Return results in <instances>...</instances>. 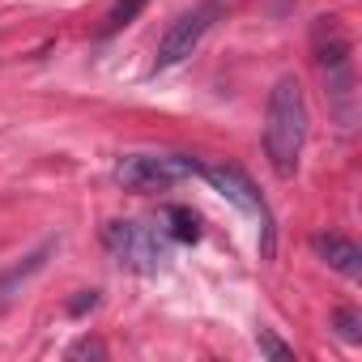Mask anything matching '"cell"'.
Segmentation results:
<instances>
[{
  "mask_svg": "<svg viewBox=\"0 0 362 362\" xmlns=\"http://www.w3.org/2000/svg\"><path fill=\"white\" fill-rule=\"evenodd\" d=\"M311 56L315 69L324 77V94H328V111L337 115V124L349 132L358 124V69H354V43L349 30L337 13H324L311 22Z\"/></svg>",
  "mask_w": 362,
  "mask_h": 362,
  "instance_id": "cell-1",
  "label": "cell"
},
{
  "mask_svg": "<svg viewBox=\"0 0 362 362\" xmlns=\"http://www.w3.org/2000/svg\"><path fill=\"white\" fill-rule=\"evenodd\" d=\"M307 128H311V111H307L303 81L298 77H277V86L269 90V111H264V158L277 170V179L298 175Z\"/></svg>",
  "mask_w": 362,
  "mask_h": 362,
  "instance_id": "cell-2",
  "label": "cell"
},
{
  "mask_svg": "<svg viewBox=\"0 0 362 362\" xmlns=\"http://www.w3.org/2000/svg\"><path fill=\"white\" fill-rule=\"evenodd\" d=\"M103 247L111 252L115 264H124L128 273H141V277H158L170 260V239L132 218H111L103 226Z\"/></svg>",
  "mask_w": 362,
  "mask_h": 362,
  "instance_id": "cell-3",
  "label": "cell"
},
{
  "mask_svg": "<svg viewBox=\"0 0 362 362\" xmlns=\"http://www.w3.org/2000/svg\"><path fill=\"white\" fill-rule=\"evenodd\" d=\"M188 175H201V162L184 158V153H124L115 162V184L124 192H136V197L170 192Z\"/></svg>",
  "mask_w": 362,
  "mask_h": 362,
  "instance_id": "cell-4",
  "label": "cell"
},
{
  "mask_svg": "<svg viewBox=\"0 0 362 362\" xmlns=\"http://www.w3.org/2000/svg\"><path fill=\"white\" fill-rule=\"evenodd\" d=\"M201 175L209 179V184H214L230 205H239L247 218L260 222V256L273 260V252H277V226H273V214H269L264 197L256 192V184H252V179H247L239 166H201Z\"/></svg>",
  "mask_w": 362,
  "mask_h": 362,
  "instance_id": "cell-5",
  "label": "cell"
},
{
  "mask_svg": "<svg viewBox=\"0 0 362 362\" xmlns=\"http://www.w3.org/2000/svg\"><path fill=\"white\" fill-rule=\"evenodd\" d=\"M214 18H218V5H201V9H188L184 18H175V22H170V30H166V35H162V43H158L153 73H166V69H175L179 60H188V56L201 47V39L209 35Z\"/></svg>",
  "mask_w": 362,
  "mask_h": 362,
  "instance_id": "cell-6",
  "label": "cell"
},
{
  "mask_svg": "<svg viewBox=\"0 0 362 362\" xmlns=\"http://www.w3.org/2000/svg\"><path fill=\"white\" fill-rule=\"evenodd\" d=\"M52 256H56V239L39 243L30 256H22L18 264H9L5 273H0V311H5V307H9V303H13V298H18V294H22V290L43 273V269H47V260H52Z\"/></svg>",
  "mask_w": 362,
  "mask_h": 362,
  "instance_id": "cell-7",
  "label": "cell"
},
{
  "mask_svg": "<svg viewBox=\"0 0 362 362\" xmlns=\"http://www.w3.org/2000/svg\"><path fill=\"white\" fill-rule=\"evenodd\" d=\"M311 247H315V256H320L328 269H337L341 277H349V281L362 277V247H358L354 239H345V235H315Z\"/></svg>",
  "mask_w": 362,
  "mask_h": 362,
  "instance_id": "cell-8",
  "label": "cell"
},
{
  "mask_svg": "<svg viewBox=\"0 0 362 362\" xmlns=\"http://www.w3.org/2000/svg\"><path fill=\"white\" fill-rule=\"evenodd\" d=\"M162 218L170 222V239H175V243H197V239H201V226H197V214H192V209H184V205H166Z\"/></svg>",
  "mask_w": 362,
  "mask_h": 362,
  "instance_id": "cell-9",
  "label": "cell"
},
{
  "mask_svg": "<svg viewBox=\"0 0 362 362\" xmlns=\"http://www.w3.org/2000/svg\"><path fill=\"white\" fill-rule=\"evenodd\" d=\"M149 5V0H115V9L107 13V26H103V35H115V30H124V26H132L136 22V13Z\"/></svg>",
  "mask_w": 362,
  "mask_h": 362,
  "instance_id": "cell-10",
  "label": "cell"
},
{
  "mask_svg": "<svg viewBox=\"0 0 362 362\" xmlns=\"http://www.w3.org/2000/svg\"><path fill=\"white\" fill-rule=\"evenodd\" d=\"M332 328H337L341 341H349V345L362 341V315H358L354 307H337V311H332Z\"/></svg>",
  "mask_w": 362,
  "mask_h": 362,
  "instance_id": "cell-11",
  "label": "cell"
},
{
  "mask_svg": "<svg viewBox=\"0 0 362 362\" xmlns=\"http://www.w3.org/2000/svg\"><path fill=\"white\" fill-rule=\"evenodd\" d=\"M256 345H260V354H269L273 362H290V358H294V349H290L286 341H277L273 328H260V332H256Z\"/></svg>",
  "mask_w": 362,
  "mask_h": 362,
  "instance_id": "cell-12",
  "label": "cell"
},
{
  "mask_svg": "<svg viewBox=\"0 0 362 362\" xmlns=\"http://www.w3.org/2000/svg\"><path fill=\"white\" fill-rule=\"evenodd\" d=\"M94 307H98V290H81V294L69 303V311H73V315H86V311H94Z\"/></svg>",
  "mask_w": 362,
  "mask_h": 362,
  "instance_id": "cell-13",
  "label": "cell"
},
{
  "mask_svg": "<svg viewBox=\"0 0 362 362\" xmlns=\"http://www.w3.org/2000/svg\"><path fill=\"white\" fill-rule=\"evenodd\" d=\"M107 349H103V341H77L73 349H69V358H103Z\"/></svg>",
  "mask_w": 362,
  "mask_h": 362,
  "instance_id": "cell-14",
  "label": "cell"
}]
</instances>
